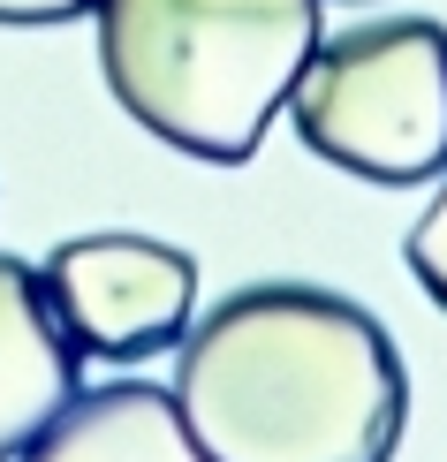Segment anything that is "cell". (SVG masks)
<instances>
[{
  "label": "cell",
  "mask_w": 447,
  "mask_h": 462,
  "mask_svg": "<svg viewBox=\"0 0 447 462\" xmlns=\"http://www.w3.org/2000/svg\"><path fill=\"white\" fill-rule=\"evenodd\" d=\"M174 410L205 462H395L410 372L364 303L250 281L174 341Z\"/></svg>",
  "instance_id": "6da1fadb"
},
{
  "label": "cell",
  "mask_w": 447,
  "mask_h": 462,
  "mask_svg": "<svg viewBox=\"0 0 447 462\" xmlns=\"http://www.w3.org/2000/svg\"><path fill=\"white\" fill-rule=\"evenodd\" d=\"M114 106L205 167H243L319 46V0H91Z\"/></svg>",
  "instance_id": "7a4b0ae2"
},
{
  "label": "cell",
  "mask_w": 447,
  "mask_h": 462,
  "mask_svg": "<svg viewBox=\"0 0 447 462\" xmlns=\"http://www.w3.org/2000/svg\"><path fill=\"white\" fill-rule=\"evenodd\" d=\"M303 152L379 189L433 182L447 167V31L433 15H379L319 38L288 84Z\"/></svg>",
  "instance_id": "3957f363"
},
{
  "label": "cell",
  "mask_w": 447,
  "mask_h": 462,
  "mask_svg": "<svg viewBox=\"0 0 447 462\" xmlns=\"http://www.w3.org/2000/svg\"><path fill=\"white\" fill-rule=\"evenodd\" d=\"M53 311L76 334L84 356L107 364H144L182 341V326L198 319V258L160 236H69L38 265Z\"/></svg>",
  "instance_id": "277c9868"
},
{
  "label": "cell",
  "mask_w": 447,
  "mask_h": 462,
  "mask_svg": "<svg viewBox=\"0 0 447 462\" xmlns=\"http://www.w3.org/2000/svg\"><path fill=\"white\" fill-rule=\"evenodd\" d=\"M84 394V349L53 311L38 265L0 250V462H15Z\"/></svg>",
  "instance_id": "5b68a950"
},
{
  "label": "cell",
  "mask_w": 447,
  "mask_h": 462,
  "mask_svg": "<svg viewBox=\"0 0 447 462\" xmlns=\"http://www.w3.org/2000/svg\"><path fill=\"white\" fill-rule=\"evenodd\" d=\"M15 462H205V448L190 439L167 387L114 379V387H84Z\"/></svg>",
  "instance_id": "8992f818"
},
{
  "label": "cell",
  "mask_w": 447,
  "mask_h": 462,
  "mask_svg": "<svg viewBox=\"0 0 447 462\" xmlns=\"http://www.w3.org/2000/svg\"><path fill=\"white\" fill-rule=\"evenodd\" d=\"M402 258H410V273H417V288L447 311V175H440V189H433V205L417 213V227H410V243H402Z\"/></svg>",
  "instance_id": "52a82bcc"
},
{
  "label": "cell",
  "mask_w": 447,
  "mask_h": 462,
  "mask_svg": "<svg viewBox=\"0 0 447 462\" xmlns=\"http://www.w3.org/2000/svg\"><path fill=\"white\" fill-rule=\"evenodd\" d=\"M76 15H91V0H0V23H15V31L76 23Z\"/></svg>",
  "instance_id": "ba28073f"
}]
</instances>
